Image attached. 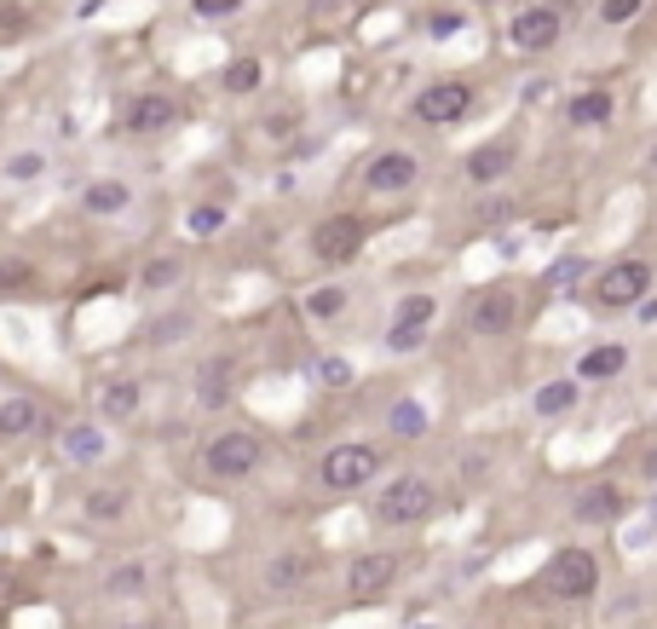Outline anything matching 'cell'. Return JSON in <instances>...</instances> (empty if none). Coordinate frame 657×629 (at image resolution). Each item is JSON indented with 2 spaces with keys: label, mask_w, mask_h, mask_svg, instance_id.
Wrapping results in <instances>:
<instances>
[{
  "label": "cell",
  "mask_w": 657,
  "mask_h": 629,
  "mask_svg": "<svg viewBox=\"0 0 657 629\" xmlns=\"http://www.w3.org/2000/svg\"><path fill=\"white\" fill-rule=\"evenodd\" d=\"M439 509V491H433V479L427 474H393L375 491V520L381 525H416Z\"/></svg>",
  "instance_id": "obj_1"
},
{
  "label": "cell",
  "mask_w": 657,
  "mask_h": 629,
  "mask_svg": "<svg viewBox=\"0 0 657 629\" xmlns=\"http://www.w3.org/2000/svg\"><path fill=\"white\" fill-rule=\"evenodd\" d=\"M375 474H381V451H375V444H329L323 462H318V479H323L329 497H353Z\"/></svg>",
  "instance_id": "obj_2"
},
{
  "label": "cell",
  "mask_w": 657,
  "mask_h": 629,
  "mask_svg": "<svg viewBox=\"0 0 657 629\" xmlns=\"http://www.w3.org/2000/svg\"><path fill=\"white\" fill-rule=\"evenodd\" d=\"M594 307H606V312H629V307H641V300L652 295V266L646 260H611V266L594 277Z\"/></svg>",
  "instance_id": "obj_3"
},
{
  "label": "cell",
  "mask_w": 657,
  "mask_h": 629,
  "mask_svg": "<svg viewBox=\"0 0 657 629\" xmlns=\"http://www.w3.org/2000/svg\"><path fill=\"white\" fill-rule=\"evenodd\" d=\"M260 462H265V444L249 428H225L219 439H208V451H202V468L214 479H249V474H260Z\"/></svg>",
  "instance_id": "obj_4"
},
{
  "label": "cell",
  "mask_w": 657,
  "mask_h": 629,
  "mask_svg": "<svg viewBox=\"0 0 657 629\" xmlns=\"http://www.w3.org/2000/svg\"><path fill=\"white\" fill-rule=\"evenodd\" d=\"M548 590L560 601H588L594 590H600V560H594L588 549H560L548 560Z\"/></svg>",
  "instance_id": "obj_5"
},
{
  "label": "cell",
  "mask_w": 657,
  "mask_h": 629,
  "mask_svg": "<svg viewBox=\"0 0 657 629\" xmlns=\"http://www.w3.org/2000/svg\"><path fill=\"white\" fill-rule=\"evenodd\" d=\"M416 121H427V128H450V121H462L467 110H474V87L467 81H433V87L416 93Z\"/></svg>",
  "instance_id": "obj_6"
},
{
  "label": "cell",
  "mask_w": 657,
  "mask_h": 629,
  "mask_svg": "<svg viewBox=\"0 0 657 629\" xmlns=\"http://www.w3.org/2000/svg\"><path fill=\"white\" fill-rule=\"evenodd\" d=\"M393 583H398V555H358L353 566H346V595H353L358 606L381 601Z\"/></svg>",
  "instance_id": "obj_7"
},
{
  "label": "cell",
  "mask_w": 657,
  "mask_h": 629,
  "mask_svg": "<svg viewBox=\"0 0 657 629\" xmlns=\"http://www.w3.org/2000/svg\"><path fill=\"white\" fill-rule=\"evenodd\" d=\"M421 179V162L409 156V151H381L375 162L363 168V186L375 191V197H398V191H409Z\"/></svg>",
  "instance_id": "obj_8"
},
{
  "label": "cell",
  "mask_w": 657,
  "mask_h": 629,
  "mask_svg": "<svg viewBox=\"0 0 657 629\" xmlns=\"http://www.w3.org/2000/svg\"><path fill=\"white\" fill-rule=\"evenodd\" d=\"M312 249L318 260H329V266H341V260H353L363 249V219L353 214H335V219H323V226L312 232Z\"/></svg>",
  "instance_id": "obj_9"
},
{
  "label": "cell",
  "mask_w": 657,
  "mask_h": 629,
  "mask_svg": "<svg viewBox=\"0 0 657 629\" xmlns=\"http://www.w3.org/2000/svg\"><path fill=\"white\" fill-rule=\"evenodd\" d=\"M513 323H519V295L513 289H485L474 300V312H467V330L474 335H507Z\"/></svg>",
  "instance_id": "obj_10"
},
{
  "label": "cell",
  "mask_w": 657,
  "mask_h": 629,
  "mask_svg": "<svg viewBox=\"0 0 657 629\" xmlns=\"http://www.w3.org/2000/svg\"><path fill=\"white\" fill-rule=\"evenodd\" d=\"M507 40L519 52H542L560 40V12L553 7H525V12H513V24H507Z\"/></svg>",
  "instance_id": "obj_11"
},
{
  "label": "cell",
  "mask_w": 657,
  "mask_h": 629,
  "mask_svg": "<svg viewBox=\"0 0 657 629\" xmlns=\"http://www.w3.org/2000/svg\"><path fill=\"white\" fill-rule=\"evenodd\" d=\"M623 514V491L618 485H606V479H594L577 491V502H571V520H583V525H611Z\"/></svg>",
  "instance_id": "obj_12"
},
{
  "label": "cell",
  "mask_w": 657,
  "mask_h": 629,
  "mask_svg": "<svg viewBox=\"0 0 657 629\" xmlns=\"http://www.w3.org/2000/svg\"><path fill=\"white\" fill-rule=\"evenodd\" d=\"M513 162H519V145L490 139V145H479L474 156H467V179H474V186H497L502 174H513Z\"/></svg>",
  "instance_id": "obj_13"
},
{
  "label": "cell",
  "mask_w": 657,
  "mask_h": 629,
  "mask_svg": "<svg viewBox=\"0 0 657 629\" xmlns=\"http://www.w3.org/2000/svg\"><path fill=\"white\" fill-rule=\"evenodd\" d=\"M174 121H179V105H174V98H162V93H145V98H133V105H128V133H168L174 128Z\"/></svg>",
  "instance_id": "obj_14"
},
{
  "label": "cell",
  "mask_w": 657,
  "mask_h": 629,
  "mask_svg": "<svg viewBox=\"0 0 657 629\" xmlns=\"http://www.w3.org/2000/svg\"><path fill=\"white\" fill-rule=\"evenodd\" d=\"M35 428H47V416H40V399L29 393H12V399H0V439H24Z\"/></svg>",
  "instance_id": "obj_15"
},
{
  "label": "cell",
  "mask_w": 657,
  "mask_h": 629,
  "mask_svg": "<svg viewBox=\"0 0 657 629\" xmlns=\"http://www.w3.org/2000/svg\"><path fill=\"white\" fill-rule=\"evenodd\" d=\"M611 110H618V98L600 93V87H588V93H577V98L565 105V121H571V128H606Z\"/></svg>",
  "instance_id": "obj_16"
},
{
  "label": "cell",
  "mask_w": 657,
  "mask_h": 629,
  "mask_svg": "<svg viewBox=\"0 0 657 629\" xmlns=\"http://www.w3.org/2000/svg\"><path fill=\"white\" fill-rule=\"evenodd\" d=\"M128 202H133V186H128V179H93V186L81 191V209H87V214H105V219L121 214Z\"/></svg>",
  "instance_id": "obj_17"
},
{
  "label": "cell",
  "mask_w": 657,
  "mask_h": 629,
  "mask_svg": "<svg viewBox=\"0 0 657 629\" xmlns=\"http://www.w3.org/2000/svg\"><path fill=\"white\" fill-rule=\"evenodd\" d=\"M139 404H145V388H139V381H110V388L98 393V416L128 422V416H139Z\"/></svg>",
  "instance_id": "obj_18"
},
{
  "label": "cell",
  "mask_w": 657,
  "mask_h": 629,
  "mask_svg": "<svg viewBox=\"0 0 657 629\" xmlns=\"http://www.w3.org/2000/svg\"><path fill=\"white\" fill-rule=\"evenodd\" d=\"M577 399H583V381L571 376V381H542L530 404H537V416H571V411H577Z\"/></svg>",
  "instance_id": "obj_19"
},
{
  "label": "cell",
  "mask_w": 657,
  "mask_h": 629,
  "mask_svg": "<svg viewBox=\"0 0 657 629\" xmlns=\"http://www.w3.org/2000/svg\"><path fill=\"white\" fill-rule=\"evenodd\" d=\"M623 364H629V353L618 347V341H606V347L577 358V381H611V376H623Z\"/></svg>",
  "instance_id": "obj_20"
},
{
  "label": "cell",
  "mask_w": 657,
  "mask_h": 629,
  "mask_svg": "<svg viewBox=\"0 0 657 629\" xmlns=\"http://www.w3.org/2000/svg\"><path fill=\"white\" fill-rule=\"evenodd\" d=\"M306 578H312V566H306L300 555H277L272 566H265V590H277V595H289V590H300Z\"/></svg>",
  "instance_id": "obj_21"
},
{
  "label": "cell",
  "mask_w": 657,
  "mask_h": 629,
  "mask_svg": "<svg viewBox=\"0 0 657 629\" xmlns=\"http://www.w3.org/2000/svg\"><path fill=\"white\" fill-rule=\"evenodd\" d=\"M386 428H393L398 439H421L427 434V404L421 399H398L393 411H386Z\"/></svg>",
  "instance_id": "obj_22"
},
{
  "label": "cell",
  "mask_w": 657,
  "mask_h": 629,
  "mask_svg": "<svg viewBox=\"0 0 657 629\" xmlns=\"http://www.w3.org/2000/svg\"><path fill=\"white\" fill-rule=\"evenodd\" d=\"M145 583H151V572L128 560V566H116V572L105 578V590H110V595H145Z\"/></svg>",
  "instance_id": "obj_23"
},
{
  "label": "cell",
  "mask_w": 657,
  "mask_h": 629,
  "mask_svg": "<svg viewBox=\"0 0 657 629\" xmlns=\"http://www.w3.org/2000/svg\"><path fill=\"white\" fill-rule=\"evenodd\" d=\"M306 312H312L318 323L341 318L346 312V289H335V283H329V289H312V295H306Z\"/></svg>",
  "instance_id": "obj_24"
},
{
  "label": "cell",
  "mask_w": 657,
  "mask_h": 629,
  "mask_svg": "<svg viewBox=\"0 0 657 629\" xmlns=\"http://www.w3.org/2000/svg\"><path fill=\"white\" fill-rule=\"evenodd\" d=\"M225 93H254L260 87V58H237V64H225Z\"/></svg>",
  "instance_id": "obj_25"
},
{
  "label": "cell",
  "mask_w": 657,
  "mask_h": 629,
  "mask_svg": "<svg viewBox=\"0 0 657 629\" xmlns=\"http://www.w3.org/2000/svg\"><path fill=\"white\" fill-rule=\"evenodd\" d=\"M427 341V323H416V318H393V330H386V347L393 353H416Z\"/></svg>",
  "instance_id": "obj_26"
},
{
  "label": "cell",
  "mask_w": 657,
  "mask_h": 629,
  "mask_svg": "<svg viewBox=\"0 0 657 629\" xmlns=\"http://www.w3.org/2000/svg\"><path fill=\"white\" fill-rule=\"evenodd\" d=\"M641 12H646V0H600V24L606 29H629Z\"/></svg>",
  "instance_id": "obj_27"
},
{
  "label": "cell",
  "mask_w": 657,
  "mask_h": 629,
  "mask_svg": "<svg viewBox=\"0 0 657 629\" xmlns=\"http://www.w3.org/2000/svg\"><path fill=\"white\" fill-rule=\"evenodd\" d=\"M64 444H70V456H81V462H98V456H105V434H98V428H70Z\"/></svg>",
  "instance_id": "obj_28"
},
{
  "label": "cell",
  "mask_w": 657,
  "mask_h": 629,
  "mask_svg": "<svg viewBox=\"0 0 657 629\" xmlns=\"http://www.w3.org/2000/svg\"><path fill=\"white\" fill-rule=\"evenodd\" d=\"M128 514V497L121 491H93L87 497V520H121Z\"/></svg>",
  "instance_id": "obj_29"
},
{
  "label": "cell",
  "mask_w": 657,
  "mask_h": 629,
  "mask_svg": "<svg viewBox=\"0 0 657 629\" xmlns=\"http://www.w3.org/2000/svg\"><path fill=\"white\" fill-rule=\"evenodd\" d=\"M24 29H29V12L17 0H0V40H17Z\"/></svg>",
  "instance_id": "obj_30"
},
{
  "label": "cell",
  "mask_w": 657,
  "mask_h": 629,
  "mask_svg": "<svg viewBox=\"0 0 657 629\" xmlns=\"http://www.w3.org/2000/svg\"><path fill=\"white\" fill-rule=\"evenodd\" d=\"M398 318L433 323V318H439V300H433V295H404V300H398Z\"/></svg>",
  "instance_id": "obj_31"
},
{
  "label": "cell",
  "mask_w": 657,
  "mask_h": 629,
  "mask_svg": "<svg viewBox=\"0 0 657 629\" xmlns=\"http://www.w3.org/2000/svg\"><path fill=\"white\" fill-rule=\"evenodd\" d=\"M225 226V209L219 202H202V209H191V232L196 237H208V232H219Z\"/></svg>",
  "instance_id": "obj_32"
},
{
  "label": "cell",
  "mask_w": 657,
  "mask_h": 629,
  "mask_svg": "<svg viewBox=\"0 0 657 629\" xmlns=\"http://www.w3.org/2000/svg\"><path fill=\"white\" fill-rule=\"evenodd\" d=\"M191 12H196V17H208V24H219V17L242 12V0H191Z\"/></svg>",
  "instance_id": "obj_33"
},
{
  "label": "cell",
  "mask_w": 657,
  "mask_h": 629,
  "mask_svg": "<svg viewBox=\"0 0 657 629\" xmlns=\"http://www.w3.org/2000/svg\"><path fill=\"white\" fill-rule=\"evenodd\" d=\"M318 376L329 381V388H353V364H346V358H323Z\"/></svg>",
  "instance_id": "obj_34"
},
{
  "label": "cell",
  "mask_w": 657,
  "mask_h": 629,
  "mask_svg": "<svg viewBox=\"0 0 657 629\" xmlns=\"http://www.w3.org/2000/svg\"><path fill=\"white\" fill-rule=\"evenodd\" d=\"M179 277V260H151L145 266V289H162V283H174Z\"/></svg>",
  "instance_id": "obj_35"
},
{
  "label": "cell",
  "mask_w": 657,
  "mask_h": 629,
  "mask_svg": "<svg viewBox=\"0 0 657 629\" xmlns=\"http://www.w3.org/2000/svg\"><path fill=\"white\" fill-rule=\"evenodd\" d=\"M40 168H47V162H40L35 151H24V156H12V162H7V174H12V179H35Z\"/></svg>",
  "instance_id": "obj_36"
},
{
  "label": "cell",
  "mask_w": 657,
  "mask_h": 629,
  "mask_svg": "<svg viewBox=\"0 0 657 629\" xmlns=\"http://www.w3.org/2000/svg\"><path fill=\"white\" fill-rule=\"evenodd\" d=\"M184 323H191V318H162V323H151V341H156V347H168V341H179Z\"/></svg>",
  "instance_id": "obj_37"
},
{
  "label": "cell",
  "mask_w": 657,
  "mask_h": 629,
  "mask_svg": "<svg viewBox=\"0 0 657 629\" xmlns=\"http://www.w3.org/2000/svg\"><path fill=\"white\" fill-rule=\"evenodd\" d=\"M427 29H433L439 40H444V35H456V29H462V12H433V17H427Z\"/></svg>",
  "instance_id": "obj_38"
},
{
  "label": "cell",
  "mask_w": 657,
  "mask_h": 629,
  "mask_svg": "<svg viewBox=\"0 0 657 629\" xmlns=\"http://www.w3.org/2000/svg\"><path fill=\"white\" fill-rule=\"evenodd\" d=\"M17 283H29V266H24V260H12V266H0V295H7V289H17Z\"/></svg>",
  "instance_id": "obj_39"
},
{
  "label": "cell",
  "mask_w": 657,
  "mask_h": 629,
  "mask_svg": "<svg viewBox=\"0 0 657 629\" xmlns=\"http://www.w3.org/2000/svg\"><path fill=\"white\" fill-rule=\"evenodd\" d=\"M219 381H225V358H219V364H208V388H202V399H208V404H219V399H225Z\"/></svg>",
  "instance_id": "obj_40"
},
{
  "label": "cell",
  "mask_w": 657,
  "mask_h": 629,
  "mask_svg": "<svg viewBox=\"0 0 657 629\" xmlns=\"http://www.w3.org/2000/svg\"><path fill=\"white\" fill-rule=\"evenodd\" d=\"M577 272H583V260H565V266H553V272H548V283H571Z\"/></svg>",
  "instance_id": "obj_41"
},
{
  "label": "cell",
  "mask_w": 657,
  "mask_h": 629,
  "mask_svg": "<svg viewBox=\"0 0 657 629\" xmlns=\"http://www.w3.org/2000/svg\"><path fill=\"white\" fill-rule=\"evenodd\" d=\"M641 468H646V479H657V451H646V462H641Z\"/></svg>",
  "instance_id": "obj_42"
},
{
  "label": "cell",
  "mask_w": 657,
  "mask_h": 629,
  "mask_svg": "<svg viewBox=\"0 0 657 629\" xmlns=\"http://www.w3.org/2000/svg\"><path fill=\"white\" fill-rule=\"evenodd\" d=\"M341 7H363V0H341Z\"/></svg>",
  "instance_id": "obj_43"
},
{
  "label": "cell",
  "mask_w": 657,
  "mask_h": 629,
  "mask_svg": "<svg viewBox=\"0 0 657 629\" xmlns=\"http://www.w3.org/2000/svg\"><path fill=\"white\" fill-rule=\"evenodd\" d=\"M652 168H657V145H652Z\"/></svg>",
  "instance_id": "obj_44"
},
{
  "label": "cell",
  "mask_w": 657,
  "mask_h": 629,
  "mask_svg": "<svg viewBox=\"0 0 657 629\" xmlns=\"http://www.w3.org/2000/svg\"><path fill=\"white\" fill-rule=\"evenodd\" d=\"M479 7H490V0H479Z\"/></svg>",
  "instance_id": "obj_45"
}]
</instances>
